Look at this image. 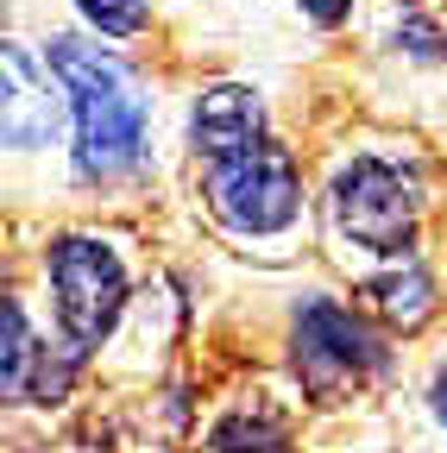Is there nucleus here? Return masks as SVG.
<instances>
[{
    "label": "nucleus",
    "mask_w": 447,
    "mask_h": 453,
    "mask_svg": "<svg viewBox=\"0 0 447 453\" xmlns=\"http://www.w3.org/2000/svg\"><path fill=\"white\" fill-rule=\"evenodd\" d=\"M50 70H58L70 113H76V177L82 183H120L145 164L151 101L139 76L114 50L82 38H50Z\"/></svg>",
    "instance_id": "nucleus-1"
},
{
    "label": "nucleus",
    "mask_w": 447,
    "mask_h": 453,
    "mask_svg": "<svg viewBox=\"0 0 447 453\" xmlns=\"http://www.w3.org/2000/svg\"><path fill=\"white\" fill-rule=\"evenodd\" d=\"M44 277L50 296H58V321L70 334V353H95L107 334H114L120 309H127V265L120 252L95 240V234H64L44 252Z\"/></svg>",
    "instance_id": "nucleus-2"
},
{
    "label": "nucleus",
    "mask_w": 447,
    "mask_h": 453,
    "mask_svg": "<svg viewBox=\"0 0 447 453\" xmlns=\"http://www.w3.org/2000/svg\"><path fill=\"white\" fill-rule=\"evenodd\" d=\"M328 214L347 246H359L372 258H404L416 240V183L397 164L366 151V157L341 164V177L328 189Z\"/></svg>",
    "instance_id": "nucleus-3"
},
{
    "label": "nucleus",
    "mask_w": 447,
    "mask_h": 453,
    "mask_svg": "<svg viewBox=\"0 0 447 453\" xmlns=\"http://www.w3.org/2000/svg\"><path fill=\"white\" fill-rule=\"evenodd\" d=\"M208 208L220 226L234 234H284V226L303 214V177H297V157L284 145H252L240 157H220L208 164Z\"/></svg>",
    "instance_id": "nucleus-4"
},
{
    "label": "nucleus",
    "mask_w": 447,
    "mask_h": 453,
    "mask_svg": "<svg viewBox=\"0 0 447 453\" xmlns=\"http://www.w3.org/2000/svg\"><path fill=\"white\" fill-rule=\"evenodd\" d=\"M290 365L303 378V390L315 396V403H341V396H353L378 365H384V347H378V334L341 309V303H303L297 315V340H290Z\"/></svg>",
    "instance_id": "nucleus-5"
},
{
    "label": "nucleus",
    "mask_w": 447,
    "mask_h": 453,
    "mask_svg": "<svg viewBox=\"0 0 447 453\" xmlns=\"http://www.w3.org/2000/svg\"><path fill=\"white\" fill-rule=\"evenodd\" d=\"M189 145H196V157H208V164L265 145V101H258L246 82H214V88L196 101V113H189Z\"/></svg>",
    "instance_id": "nucleus-6"
},
{
    "label": "nucleus",
    "mask_w": 447,
    "mask_h": 453,
    "mask_svg": "<svg viewBox=\"0 0 447 453\" xmlns=\"http://www.w3.org/2000/svg\"><path fill=\"white\" fill-rule=\"evenodd\" d=\"M58 133V95L38 76V57L26 44H7V82H0V139L13 151L50 145Z\"/></svg>",
    "instance_id": "nucleus-7"
},
{
    "label": "nucleus",
    "mask_w": 447,
    "mask_h": 453,
    "mask_svg": "<svg viewBox=\"0 0 447 453\" xmlns=\"http://www.w3.org/2000/svg\"><path fill=\"white\" fill-rule=\"evenodd\" d=\"M366 296H372V309H378L390 327H422L428 309H435V283H428V271H422L416 258H404V265H390L384 277H372Z\"/></svg>",
    "instance_id": "nucleus-8"
},
{
    "label": "nucleus",
    "mask_w": 447,
    "mask_h": 453,
    "mask_svg": "<svg viewBox=\"0 0 447 453\" xmlns=\"http://www.w3.org/2000/svg\"><path fill=\"white\" fill-rule=\"evenodd\" d=\"M214 453H290V428L277 410H234L214 422Z\"/></svg>",
    "instance_id": "nucleus-9"
},
{
    "label": "nucleus",
    "mask_w": 447,
    "mask_h": 453,
    "mask_svg": "<svg viewBox=\"0 0 447 453\" xmlns=\"http://www.w3.org/2000/svg\"><path fill=\"white\" fill-rule=\"evenodd\" d=\"M76 13L101 32V38H133V32H145V0H76Z\"/></svg>",
    "instance_id": "nucleus-10"
},
{
    "label": "nucleus",
    "mask_w": 447,
    "mask_h": 453,
    "mask_svg": "<svg viewBox=\"0 0 447 453\" xmlns=\"http://www.w3.org/2000/svg\"><path fill=\"white\" fill-rule=\"evenodd\" d=\"M38 347H32V327H26V309L7 303V347H0V365H7V396H26V372H32Z\"/></svg>",
    "instance_id": "nucleus-11"
},
{
    "label": "nucleus",
    "mask_w": 447,
    "mask_h": 453,
    "mask_svg": "<svg viewBox=\"0 0 447 453\" xmlns=\"http://www.w3.org/2000/svg\"><path fill=\"white\" fill-rule=\"evenodd\" d=\"M297 7H303L315 26H341V19L353 13V0H297Z\"/></svg>",
    "instance_id": "nucleus-12"
},
{
    "label": "nucleus",
    "mask_w": 447,
    "mask_h": 453,
    "mask_svg": "<svg viewBox=\"0 0 447 453\" xmlns=\"http://www.w3.org/2000/svg\"><path fill=\"white\" fill-rule=\"evenodd\" d=\"M435 416L447 422V372H441V384H435Z\"/></svg>",
    "instance_id": "nucleus-13"
}]
</instances>
